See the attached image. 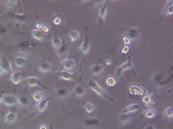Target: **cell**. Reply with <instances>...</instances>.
Instances as JSON below:
<instances>
[{
	"label": "cell",
	"mask_w": 173,
	"mask_h": 129,
	"mask_svg": "<svg viewBox=\"0 0 173 129\" xmlns=\"http://www.w3.org/2000/svg\"><path fill=\"white\" fill-rule=\"evenodd\" d=\"M88 86L100 97H102L103 98H106L109 100L110 102H113L114 100L111 97L108 95L107 93L94 80H90L88 82Z\"/></svg>",
	"instance_id": "cell-1"
},
{
	"label": "cell",
	"mask_w": 173,
	"mask_h": 129,
	"mask_svg": "<svg viewBox=\"0 0 173 129\" xmlns=\"http://www.w3.org/2000/svg\"><path fill=\"white\" fill-rule=\"evenodd\" d=\"M51 96L48 98H44L41 102L38 103L37 105L36 106V108H35L34 111L29 116V117H33L35 115H36V114L40 113L44 111L47 107L49 101L51 99Z\"/></svg>",
	"instance_id": "cell-2"
},
{
	"label": "cell",
	"mask_w": 173,
	"mask_h": 129,
	"mask_svg": "<svg viewBox=\"0 0 173 129\" xmlns=\"http://www.w3.org/2000/svg\"><path fill=\"white\" fill-rule=\"evenodd\" d=\"M25 82L28 86L30 87L38 86L45 89L46 90H48L52 93L53 91L48 87L46 86L43 84L39 79L35 77H30L25 79Z\"/></svg>",
	"instance_id": "cell-3"
},
{
	"label": "cell",
	"mask_w": 173,
	"mask_h": 129,
	"mask_svg": "<svg viewBox=\"0 0 173 129\" xmlns=\"http://www.w3.org/2000/svg\"><path fill=\"white\" fill-rule=\"evenodd\" d=\"M90 43H91V38H90V37L88 35L87 30H85V39H84L83 44L81 45V46L80 48L81 51L84 54L87 55L89 52L90 48Z\"/></svg>",
	"instance_id": "cell-4"
},
{
	"label": "cell",
	"mask_w": 173,
	"mask_h": 129,
	"mask_svg": "<svg viewBox=\"0 0 173 129\" xmlns=\"http://www.w3.org/2000/svg\"><path fill=\"white\" fill-rule=\"evenodd\" d=\"M129 92L132 95L137 96H142L144 94V90L142 87L137 84H132L129 87Z\"/></svg>",
	"instance_id": "cell-5"
},
{
	"label": "cell",
	"mask_w": 173,
	"mask_h": 129,
	"mask_svg": "<svg viewBox=\"0 0 173 129\" xmlns=\"http://www.w3.org/2000/svg\"><path fill=\"white\" fill-rule=\"evenodd\" d=\"M2 102L7 107H12L16 104L17 99L14 96L7 95L3 96Z\"/></svg>",
	"instance_id": "cell-6"
},
{
	"label": "cell",
	"mask_w": 173,
	"mask_h": 129,
	"mask_svg": "<svg viewBox=\"0 0 173 129\" xmlns=\"http://www.w3.org/2000/svg\"><path fill=\"white\" fill-rule=\"evenodd\" d=\"M3 73H10L12 71V68L9 60L7 58H3L1 62V67Z\"/></svg>",
	"instance_id": "cell-7"
},
{
	"label": "cell",
	"mask_w": 173,
	"mask_h": 129,
	"mask_svg": "<svg viewBox=\"0 0 173 129\" xmlns=\"http://www.w3.org/2000/svg\"><path fill=\"white\" fill-rule=\"evenodd\" d=\"M106 6H107V2L105 3V5L100 9L99 12H98V20L99 24H103L105 21V19L106 18Z\"/></svg>",
	"instance_id": "cell-8"
},
{
	"label": "cell",
	"mask_w": 173,
	"mask_h": 129,
	"mask_svg": "<svg viewBox=\"0 0 173 129\" xmlns=\"http://www.w3.org/2000/svg\"><path fill=\"white\" fill-rule=\"evenodd\" d=\"M132 67H133V66H132L131 59H129L128 63H125V64L120 67V68H118V69L117 70V75L119 77H121L122 71H125V70H127V69H130V68H132Z\"/></svg>",
	"instance_id": "cell-9"
},
{
	"label": "cell",
	"mask_w": 173,
	"mask_h": 129,
	"mask_svg": "<svg viewBox=\"0 0 173 129\" xmlns=\"http://www.w3.org/2000/svg\"><path fill=\"white\" fill-rule=\"evenodd\" d=\"M16 119L17 117L16 114L14 111H10L5 116V123L8 124H12L16 122Z\"/></svg>",
	"instance_id": "cell-10"
},
{
	"label": "cell",
	"mask_w": 173,
	"mask_h": 129,
	"mask_svg": "<svg viewBox=\"0 0 173 129\" xmlns=\"http://www.w3.org/2000/svg\"><path fill=\"white\" fill-rule=\"evenodd\" d=\"M62 66L65 70V71H69L72 70V69L74 68V62L71 59L65 60V61L63 62V63L62 64Z\"/></svg>",
	"instance_id": "cell-11"
},
{
	"label": "cell",
	"mask_w": 173,
	"mask_h": 129,
	"mask_svg": "<svg viewBox=\"0 0 173 129\" xmlns=\"http://www.w3.org/2000/svg\"><path fill=\"white\" fill-rule=\"evenodd\" d=\"M140 108H141L140 105L137 104H132L131 105H129L128 107H126L124 109V112L125 113H133V112L139 111Z\"/></svg>",
	"instance_id": "cell-12"
},
{
	"label": "cell",
	"mask_w": 173,
	"mask_h": 129,
	"mask_svg": "<svg viewBox=\"0 0 173 129\" xmlns=\"http://www.w3.org/2000/svg\"><path fill=\"white\" fill-rule=\"evenodd\" d=\"M51 67L48 62L42 63L39 66V70L42 73H46L51 71Z\"/></svg>",
	"instance_id": "cell-13"
},
{
	"label": "cell",
	"mask_w": 173,
	"mask_h": 129,
	"mask_svg": "<svg viewBox=\"0 0 173 129\" xmlns=\"http://www.w3.org/2000/svg\"><path fill=\"white\" fill-rule=\"evenodd\" d=\"M22 78V75L18 72H16L12 73L10 77V80L12 83L17 84H19L21 82Z\"/></svg>",
	"instance_id": "cell-14"
},
{
	"label": "cell",
	"mask_w": 173,
	"mask_h": 129,
	"mask_svg": "<svg viewBox=\"0 0 173 129\" xmlns=\"http://www.w3.org/2000/svg\"><path fill=\"white\" fill-rule=\"evenodd\" d=\"M26 63V59L23 57H17L15 59L14 64L16 68H23Z\"/></svg>",
	"instance_id": "cell-15"
},
{
	"label": "cell",
	"mask_w": 173,
	"mask_h": 129,
	"mask_svg": "<svg viewBox=\"0 0 173 129\" xmlns=\"http://www.w3.org/2000/svg\"><path fill=\"white\" fill-rule=\"evenodd\" d=\"M103 69V66L101 64H96L93 66L91 69V73L94 75H99Z\"/></svg>",
	"instance_id": "cell-16"
},
{
	"label": "cell",
	"mask_w": 173,
	"mask_h": 129,
	"mask_svg": "<svg viewBox=\"0 0 173 129\" xmlns=\"http://www.w3.org/2000/svg\"><path fill=\"white\" fill-rule=\"evenodd\" d=\"M45 94L43 92H37L33 94V98L35 102L38 103L43 100V99H44V98L45 97Z\"/></svg>",
	"instance_id": "cell-17"
},
{
	"label": "cell",
	"mask_w": 173,
	"mask_h": 129,
	"mask_svg": "<svg viewBox=\"0 0 173 129\" xmlns=\"http://www.w3.org/2000/svg\"><path fill=\"white\" fill-rule=\"evenodd\" d=\"M52 44H53V48L55 49L58 50V49H60L62 47V41L59 37H53L52 39Z\"/></svg>",
	"instance_id": "cell-18"
},
{
	"label": "cell",
	"mask_w": 173,
	"mask_h": 129,
	"mask_svg": "<svg viewBox=\"0 0 173 129\" xmlns=\"http://www.w3.org/2000/svg\"><path fill=\"white\" fill-rule=\"evenodd\" d=\"M17 102L18 103L19 106L22 107H27L29 104V100L27 98L24 96H21L17 100Z\"/></svg>",
	"instance_id": "cell-19"
},
{
	"label": "cell",
	"mask_w": 173,
	"mask_h": 129,
	"mask_svg": "<svg viewBox=\"0 0 173 129\" xmlns=\"http://www.w3.org/2000/svg\"><path fill=\"white\" fill-rule=\"evenodd\" d=\"M99 121L96 119H87L84 121V125L87 127H93L97 125Z\"/></svg>",
	"instance_id": "cell-20"
},
{
	"label": "cell",
	"mask_w": 173,
	"mask_h": 129,
	"mask_svg": "<svg viewBox=\"0 0 173 129\" xmlns=\"http://www.w3.org/2000/svg\"><path fill=\"white\" fill-rule=\"evenodd\" d=\"M59 77L62 79H64L65 80H70L73 78V77L72 74L69 73L67 71H62L59 74Z\"/></svg>",
	"instance_id": "cell-21"
},
{
	"label": "cell",
	"mask_w": 173,
	"mask_h": 129,
	"mask_svg": "<svg viewBox=\"0 0 173 129\" xmlns=\"http://www.w3.org/2000/svg\"><path fill=\"white\" fill-rule=\"evenodd\" d=\"M32 36L34 39L40 41L43 39V33L39 29H37L33 31Z\"/></svg>",
	"instance_id": "cell-22"
},
{
	"label": "cell",
	"mask_w": 173,
	"mask_h": 129,
	"mask_svg": "<svg viewBox=\"0 0 173 129\" xmlns=\"http://www.w3.org/2000/svg\"><path fill=\"white\" fill-rule=\"evenodd\" d=\"M76 95L78 97H81L84 95L86 93V91L83 87L81 86L76 87L74 90Z\"/></svg>",
	"instance_id": "cell-23"
},
{
	"label": "cell",
	"mask_w": 173,
	"mask_h": 129,
	"mask_svg": "<svg viewBox=\"0 0 173 129\" xmlns=\"http://www.w3.org/2000/svg\"><path fill=\"white\" fill-rule=\"evenodd\" d=\"M28 48H30L29 46V44L25 41H21L17 45V50L19 52H23Z\"/></svg>",
	"instance_id": "cell-24"
},
{
	"label": "cell",
	"mask_w": 173,
	"mask_h": 129,
	"mask_svg": "<svg viewBox=\"0 0 173 129\" xmlns=\"http://www.w3.org/2000/svg\"><path fill=\"white\" fill-rule=\"evenodd\" d=\"M79 37V33L76 31H72L67 37V40L69 41H73L77 40Z\"/></svg>",
	"instance_id": "cell-25"
},
{
	"label": "cell",
	"mask_w": 173,
	"mask_h": 129,
	"mask_svg": "<svg viewBox=\"0 0 173 129\" xmlns=\"http://www.w3.org/2000/svg\"><path fill=\"white\" fill-rule=\"evenodd\" d=\"M157 114L156 111L153 110H148L144 112V115L148 118H152Z\"/></svg>",
	"instance_id": "cell-26"
},
{
	"label": "cell",
	"mask_w": 173,
	"mask_h": 129,
	"mask_svg": "<svg viewBox=\"0 0 173 129\" xmlns=\"http://www.w3.org/2000/svg\"><path fill=\"white\" fill-rule=\"evenodd\" d=\"M173 108L172 107H169L165 111V117H166L167 118L170 119V118H173Z\"/></svg>",
	"instance_id": "cell-27"
},
{
	"label": "cell",
	"mask_w": 173,
	"mask_h": 129,
	"mask_svg": "<svg viewBox=\"0 0 173 129\" xmlns=\"http://www.w3.org/2000/svg\"><path fill=\"white\" fill-rule=\"evenodd\" d=\"M106 83L108 86H113L116 84V80L113 77H109L106 79Z\"/></svg>",
	"instance_id": "cell-28"
},
{
	"label": "cell",
	"mask_w": 173,
	"mask_h": 129,
	"mask_svg": "<svg viewBox=\"0 0 173 129\" xmlns=\"http://www.w3.org/2000/svg\"><path fill=\"white\" fill-rule=\"evenodd\" d=\"M68 93V91L64 88L59 89V90H57V95L58 97H60V98L65 97L67 95Z\"/></svg>",
	"instance_id": "cell-29"
},
{
	"label": "cell",
	"mask_w": 173,
	"mask_h": 129,
	"mask_svg": "<svg viewBox=\"0 0 173 129\" xmlns=\"http://www.w3.org/2000/svg\"><path fill=\"white\" fill-rule=\"evenodd\" d=\"M5 5L9 9H12L16 6L17 3V1H12V0H8L5 1Z\"/></svg>",
	"instance_id": "cell-30"
},
{
	"label": "cell",
	"mask_w": 173,
	"mask_h": 129,
	"mask_svg": "<svg viewBox=\"0 0 173 129\" xmlns=\"http://www.w3.org/2000/svg\"><path fill=\"white\" fill-rule=\"evenodd\" d=\"M142 101L147 105H151V104H152V101L151 100L150 95L148 94V95L144 96V98H142Z\"/></svg>",
	"instance_id": "cell-31"
},
{
	"label": "cell",
	"mask_w": 173,
	"mask_h": 129,
	"mask_svg": "<svg viewBox=\"0 0 173 129\" xmlns=\"http://www.w3.org/2000/svg\"><path fill=\"white\" fill-rule=\"evenodd\" d=\"M130 119V117H129L128 115L123 114L121 115L120 117V122L122 123V124H126L127 122H128Z\"/></svg>",
	"instance_id": "cell-32"
},
{
	"label": "cell",
	"mask_w": 173,
	"mask_h": 129,
	"mask_svg": "<svg viewBox=\"0 0 173 129\" xmlns=\"http://www.w3.org/2000/svg\"><path fill=\"white\" fill-rule=\"evenodd\" d=\"M94 109V106L90 103H87L85 105V110L88 113H92Z\"/></svg>",
	"instance_id": "cell-33"
},
{
	"label": "cell",
	"mask_w": 173,
	"mask_h": 129,
	"mask_svg": "<svg viewBox=\"0 0 173 129\" xmlns=\"http://www.w3.org/2000/svg\"><path fill=\"white\" fill-rule=\"evenodd\" d=\"M62 22V18L59 16H57L53 20V23L55 25H59Z\"/></svg>",
	"instance_id": "cell-34"
},
{
	"label": "cell",
	"mask_w": 173,
	"mask_h": 129,
	"mask_svg": "<svg viewBox=\"0 0 173 129\" xmlns=\"http://www.w3.org/2000/svg\"><path fill=\"white\" fill-rule=\"evenodd\" d=\"M173 14V5L168 7L166 10V14Z\"/></svg>",
	"instance_id": "cell-35"
},
{
	"label": "cell",
	"mask_w": 173,
	"mask_h": 129,
	"mask_svg": "<svg viewBox=\"0 0 173 129\" xmlns=\"http://www.w3.org/2000/svg\"><path fill=\"white\" fill-rule=\"evenodd\" d=\"M7 32V29L5 27H0V35H5Z\"/></svg>",
	"instance_id": "cell-36"
},
{
	"label": "cell",
	"mask_w": 173,
	"mask_h": 129,
	"mask_svg": "<svg viewBox=\"0 0 173 129\" xmlns=\"http://www.w3.org/2000/svg\"><path fill=\"white\" fill-rule=\"evenodd\" d=\"M130 50V48H129V46H125L122 49V53L124 54H127V53Z\"/></svg>",
	"instance_id": "cell-37"
},
{
	"label": "cell",
	"mask_w": 173,
	"mask_h": 129,
	"mask_svg": "<svg viewBox=\"0 0 173 129\" xmlns=\"http://www.w3.org/2000/svg\"><path fill=\"white\" fill-rule=\"evenodd\" d=\"M123 40L124 43L126 44H129L131 42L130 39L126 37H123Z\"/></svg>",
	"instance_id": "cell-38"
},
{
	"label": "cell",
	"mask_w": 173,
	"mask_h": 129,
	"mask_svg": "<svg viewBox=\"0 0 173 129\" xmlns=\"http://www.w3.org/2000/svg\"><path fill=\"white\" fill-rule=\"evenodd\" d=\"M42 30L44 32H45L46 33H48L50 31V28L47 26L45 25L44 26H43L42 28Z\"/></svg>",
	"instance_id": "cell-39"
},
{
	"label": "cell",
	"mask_w": 173,
	"mask_h": 129,
	"mask_svg": "<svg viewBox=\"0 0 173 129\" xmlns=\"http://www.w3.org/2000/svg\"><path fill=\"white\" fill-rule=\"evenodd\" d=\"M135 35L136 34H135V31H129V36L132 37H134Z\"/></svg>",
	"instance_id": "cell-40"
},
{
	"label": "cell",
	"mask_w": 173,
	"mask_h": 129,
	"mask_svg": "<svg viewBox=\"0 0 173 129\" xmlns=\"http://www.w3.org/2000/svg\"><path fill=\"white\" fill-rule=\"evenodd\" d=\"M3 91H0V104L1 103V102L3 100Z\"/></svg>",
	"instance_id": "cell-41"
},
{
	"label": "cell",
	"mask_w": 173,
	"mask_h": 129,
	"mask_svg": "<svg viewBox=\"0 0 173 129\" xmlns=\"http://www.w3.org/2000/svg\"><path fill=\"white\" fill-rule=\"evenodd\" d=\"M38 129H48V128H47L46 125L45 124H42L39 126V127L38 128Z\"/></svg>",
	"instance_id": "cell-42"
},
{
	"label": "cell",
	"mask_w": 173,
	"mask_h": 129,
	"mask_svg": "<svg viewBox=\"0 0 173 129\" xmlns=\"http://www.w3.org/2000/svg\"><path fill=\"white\" fill-rule=\"evenodd\" d=\"M35 27H36L37 28H38V29H41V28H43V25H42V24H37L35 26Z\"/></svg>",
	"instance_id": "cell-43"
},
{
	"label": "cell",
	"mask_w": 173,
	"mask_h": 129,
	"mask_svg": "<svg viewBox=\"0 0 173 129\" xmlns=\"http://www.w3.org/2000/svg\"><path fill=\"white\" fill-rule=\"evenodd\" d=\"M146 129H155V128L153 126H152V125H149V126H148L146 127Z\"/></svg>",
	"instance_id": "cell-44"
},
{
	"label": "cell",
	"mask_w": 173,
	"mask_h": 129,
	"mask_svg": "<svg viewBox=\"0 0 173 129\" xmlns=\"http://www.w3.org/2000/svg\"><path fill=\"white\" fill-rule=\"evenodd\" d=\"M111 64V62L110 61H107L105 62V64L106 66H110Z\"/></svg>",
	"instance_id": "cell-45"
},
{
	"label": "cell",
	"mask_w": 173,
	"mask_h": 129,
	"mask_svg": "<svg viewBox=\"0 0 173 129\" xmlns=\"http://www.w3.org/2000/svg\"><path fill=\"white\" fill-rule=\"evenodd\" d=\"M3 71H2V69L0 68V76L3 74Z\"/></svg>",
	"instance_id": "cell-46"
},
{
	"label": "cell",
	"mask_w": 173,
	"mask_h": 129,
	"mask_svg": "<svg viewBox=\"0 0 173 129\" xmlns=\"http://www.w3.org/2000/svg\"><path fill=\"white\" fill-rule=\"evenodd\" d=\"M2 59H3V57H2V55L1 54H0V62H1V61H2Z\"/></svg>",
	"instance_id": "cell-47"
},
{
	"label": "cell",
	"mask_w": 173,
	"mask_h": 129,
	"mask_svg": "<svg viewBox=\"0 0 173 129\" xmlns=\"http://www.w3.org/2000/svg\"><path fill=\"white\" fill-rule=\"evenodd\" d=\"M50 129H54V128H53V126H51H51H50Z\"/></svg>",
	"instance_id": "cell-48"
},
{
	"label": "cell",
	"mask_w": 173,
	"mask_h": 129,
	"mask_svg": "<svg viewBox=\"0 0 173 129\" xmlns=\"http://www.w3.org/2000/svg\"><path fill=\"white\" fill-rule=\"evenodd\" d=\"M0 113H2V111H0Z\"/></svg>",
	"instance_id": "cell-49"
}]
</instances>
